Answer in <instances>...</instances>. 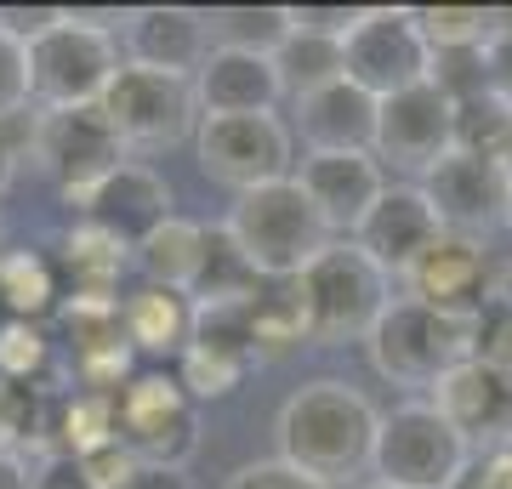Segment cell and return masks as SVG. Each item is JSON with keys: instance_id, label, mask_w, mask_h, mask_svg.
Listing matches in <instances>:
<instances>
[{"instance_id": "3957f363", "label": "cell", "mask_w": 512, "mask_h": 489, "mask_svg": "<svg viewBox=\"0 0 512 489\" xmlns=\"http://www.w3.org/2000/svg\"><path fill=\"white\" fill-rule=\"evenodd\" d=\"M370 472L387 489H461L473 472V444L433 410V399H404L382 410Z\"/></svg>"}, {"instance_id": "7c38bea8", "label": "cell", "mask_w": 512, "mask_h": 489, "mask_svg": "<svg viewBox=\"0 0 512 489\" xmlns=\"http://www.w3.org/2000/svg\"><path fill=\"white\" fill-rule=\"evenodd\" d=\"M450 148H456V103L433 80L376 103V148L370 154L382 160V171L393 165V171H416L421 177Z\"/></svg>"}, {"instance_id": "7402d4cb", "label": "cell", "mask_w": 512, "mask_h": 489, "mask_svg": "<svg viewBox=\"0 0 512 489\" xmlns=\"http://www.w3.org/2000/svg\"><path fill=\"white\" fill-rule=\"evenodd\" d=\"M131 262H137V273H143L148 285L183 290L188 302H194V279H200V262H205V228L171 211V217L131 251Z\"/></svg>"}, {"instance_id": "603a6c76", "label": "cell", "mask_w": 512, "mask_h": 489, "mask_svg": "<svg viewBox=\"0 0 512 489\" xmlns=\"http://www.w3.org/2000/svg\"><path fill=\"white\" fill-rule=\"evenodd\" d=\"M120 319H126V342L137 353H177L183 359L188 347V330H194V302L183 290H160V285H143L131 290L120 302Z\"/></svg>"}, {"instance_id": "7bdbcfd3", "label": "cell", "mask_w": 512, "mask_h": 489, "mask_svg": "<svg viewBox=\"0 0 512 489\" xmlns=\"http://www.w3.org/2000/svg\"><path fill=\"white\" fill-rule=\"evenodd\" d=\"M126 489H188V478L183 472H165V467H137V478Z\"/></svg>"}, {"instance_id": "d6a6232c", "label": "cell", "mask_w": 512, "mask_h": 489, "mask_svg": "<svg viewBox=\"0 0 512 489\" xmlns=\"http://www.w3.org/2000/svg\"><path fill=\"white\" fill-rule=\"evenodd\" d=\"M256 364L245 359H228V353H205V347H183V359H177V381L188 387V399L205 404V399H228L239 381L251 376Z\"/></svg>"}, {"instance_id": "30bf717a", "label": "cell", "mask_w": 512, "mask_h": 489, "mask_svg": "<svg viewBox=\"0 0 512 489\" xmlns=\"http://www.w3.org/2000/svg\"><path fill=\"white\" fill-rule=\"evenodd\" d=\"M427 69H433V52H427L410 6H370L342 40V80L370 91L376 103L421 86Z\"/></svg>"}, {"instance_id": "484cf974", "label": "cell", "mask_w": 512, "mask_h": 489, "mask_svg": "<svg viewBox=\"0 0 512 489\" xmlns=\"http://www.w3.org/2000/svg\"><path fill=\"white\" fill-rule=\"evenodd\" d=\"M205 35L222 52L274 57L291 40V6H211L205 12Z\"/></svg>"}, {"instance_id": "4316f807", "label": "cell", "mask_w": 512, "mask_h": 489, "mask_svg": "<svg viewBox=\"0 0 512 489\" xmlns=\"http://www.w3.org/2000/svg\"><path fill=\"white\" fill-rule=\"evenodd\" d=\"M274 69H279V86L291 91V97H308V91L342 80V40L313 35V29L291 23V40L274 52Z\"/></svg>"}, {"instance_id": "9a60e30c", "label": "cell", "mask_w": 512, "mask_h": 489, "mask_svg": "<svg viewBox=\"0 0 512 489\" xmlns=\"http://www.w3.org/2000/svg\"><path fill=\"white\" fill-rule=\"evenodd\" d=\"M416 188L427 194L444 234H473V239H484L490 222H501V200H507L501 165L484 160V154H461V148H450L439 165H427Z\"/></svg>"}, {"instance_id": "d6986e66", "label": "cell", "mask_w": 512, "mask_h": 489, "mask_svg": "<svg viewBox=\"0 0 512 489\" xmlns=\"http://www.w3.org/2000/svg\"><path fill=\"white\" fill-rule=\"evenodd\" d=\"M205 57H211V35H205V12L194 6H137L126 18V63L194 80Z\"/></svg>"}, {"instance_id": "7a4b0ae2", "label": "cell", "mask_w": 512, "mask_h": 489, "mask_svg": "<svg viewBox=\"0 0 512 489\" xmlns=\"http://www.w3.org/2000/svg\"><path fill=\"white\" fill-rule=\"evenodd\" d=\"M234 234L239 256L251 262L256 279H302L319 251L336 245V234L325 228V217L313 211V200L302 194V182H268L251 194H234V211L222 222Z\"/></svg>"}, {"instance_id": "ee69618b", "label": "cell", "mask_w": 512, "mask_h": 489, "mask_svg": "<svg viewBox=\"0 0 512 489\" xmlns=\"http://www.w3.org/2000/svg\"><path fill=\"white\" fill-rule=\"evenodd\" d=\"M12 182H18V154H12V148L0 143V200L12 194Z\"/></svg>"}, {"instance_id": "83f0119b", "label": "cell", "mask_w": 512, "mask_h": 489, "mask_svg": "<svg viewBox=\"0 0 512 489\" xmlns=\"http://www.w3.org/2000/svg\"><path fill=\"white\" fill-rule=\"evenodd\" d=\"M256 279L251 262L239 256L234 234L228 228H205V262H200V279H194V302H251L256 296Z\"/></svg>"}, {"instance_id": "bcb514c9", "label": "cell", "mask_w": 512, "mask_h": 489, "mask_svg": "<svg viewBox=\"0 0 512 489\" xmlns=\"http://www.w3.org/2000/svg\"><path fill=\"white\" fill-rule=\"evenodd\" d=\"M490 35H512V6H490Z\"/></svg>"}, {"instance_id": "1f68e13d", "label": "cell", "mask_w": 512, "mask_h": 489, "mask_svg": "<svg viewBox=\"0 0 512 489\" xmlns=\"http://www.w3.org/2000/svg\"><path fill=\"white\" fill-rule=\"evenodd\" d=\"M52 370V342L35 319H6L0 325V376L18 387H40V376Z\"/></svg>"}, {"instance_id": "7dc6e473", "label": "cell", "mask_w": 512, "mask_h": 489, "mask_svg": "<svg viewBox=\"0 0 512 489\" xmlns=\"http://www.w3.org/2000/svg\"><path fill=\"white\" fill-rule=\"evenodd\" d=\"M501 222L512 228V182H507V200H501Z\"/></svg>"}, {"instance_id": "4dcf8cb0", "label": "cell", "mask_w": 512, "mask_h": 489, "mask_svg": "<svg viewBox=\"0 0 512 489\" xmlns=\"http://www.w3.org/2000/svg\"><path fill=\"white\" fill-rule=\"evenodd\" d=\"M512 137V103H501V97H467V103H456V148L461 154H484V160H495L501 148H507Z\"/></svg>"}, {"instance_id": "b9f144b4", "label": "cell", "mask_w": 512, "mask_h": 489, "mask_svg": "<svg viewBox=\"0 0 512 489\" xmlns=\"http://www.w3.org/2000/svg\"><path fill=\"white\" fill-rule=\"evenodd\" d=\"M0 489H35V461L0 450Z\"/></svg>"}, {"instance_id": "52a82bcc", "label": "cell", "mask_w": 512, "mask_h": 489, "mask_svg": "<svg viewBox=\"0 0 512 489\" xmlns=\"http://www.w3.org/2000/svg\"><path fill=\"white\" fill-rule=\"evenodd\" d=\"M103 120L114 126L126 154H165L183 137L200 131V103H194V80L143 69V63H120V74L103 91Z\"/></svg>"}, {"instance_id": "f35d334b", "label": "cell", "mask_w": 512, "mask_h": 489, "mask_svg": "<svg viewBox=\"0 0 512 489\" xmlns=\"http://www.w3.org/2000/svg\"><path fill=\"white\" fill-rule=\"evenodd\" d=\"M291 23L313 29V35H330V40H348V29L359 23L353 6H291Z\"/></svg>"}, {"instance_id": "5b68a950", "label": "cell", "mask_w": 512, "mask_h": 489, "mask_svg": "<svg viewBox=\"0 0 512 489\" xmlns=\"http://www.w3.org/2000/svg\"><path fill=\"white\" fill-rule=\"evenodd\" d=\"M302 302H308V325L319 347H348L365 342L382 308L393 302V279L370 262L353 239H336L302 268Z\"/></svg>"}, {"instance_id": "8d00e7d4", "label": "cell", "mask_w": 512, "mask_h": 489, "mask_svg": "<svg viewBox=\"0 0 512 489\" xmlns=\"http://www.w3.org/2000/svg\"><path fill=\"white\" fill-rule=\"evenodd\" d=\"M222 489H325V484L308 478V472H296L291 461L268 455V461H245V467H234Z\"/></svg>"}, {"instance_id": "f1b7e54d", "label": "cell", "mask_w": 512, "mask_h": 489, "mask_svg": "<svg viewBox=\"0 0 512 489\" xmlns=\"http://www.w3.org/2000/svg\"><path fill=\"white\" fill-rule=\"evenodd\" d=\"M0 302L12 308V319H40L57 302L52 262L40 251H0Z\"/></svg>"}, {"instance_id": "44dd1931", "label": "cell", "mask_w": 512, "mask_h": 489, "mask_svg": "<svg viewBox=\"0 0 512 489\" xmlns=\"http://www.w3.org/2000/svg\"><path fill=\"white\" fill-rule=\"evenodd\" d=\"M285 86H279L274 57L256 52H222L211 46V57L194 74V103H200V120H217V114H274Z\"/></svg>"}, {"instance_id": "74e56055", "label": "cell", "mask_w": 512, "mask_h": 489, "mask_svg": "<svg viewBox=\"0 0 512 489\" xmlns=\"http://www.w3.org/2000/svg\"><path fill=\"white\" fill-rule=\"evenodd\" d=\"M52 23H63V12H57V6H0V29H6V35H18L23 46H29V40H40Z\"/></svg>"}, {"instance_id": "d590c367", "label": "cell", "mask_w": 512, "mask_h": 489, "mask_svg": "<svg viewBox=\"0 0 512 489\" xmlns=\"http://www.w3.org/2000/svg\"><path fill=\"white\" fill-rule=\"evenodd\" d=\"M74 467H80V484L86 489H126L131 478H137V461L126 455L120 438H109V444H97V450H86V455H74Z\"/></svg>"}, {"instance_id": "ab89813d", "label": "cell", "mask_w": 512, "mask_h": 489, "mask_svg": "<svg viewBox=\"0 0 512 489\" xmlns=\"http://www.w3.org/2000/svg\"><path fill=\"white\" fill-rule=\"evenodd\" d=\"M484 86H490V97L512 103V35L484 40Z\"/></svg>"}, {"instance_id": "836d02e7", "label": "cell", "mask_w": 512, "mask_h": 489, "mask_svg": "<svg viewBox=\"0 0 512 489\" xmlns=\"http://www.w3.org/2000/svg\"><path fill=\"white\" fill-rule=\"evenodd\" d=\"M29 103H35V91H29V46L0 29V120L23 114Z\"/></svg>"}, {"instance_id": "277c9868", "label": "cell", "mask_w": 512, "mask_h": 489, "mask_svg": "<svg viewBox=\"0 0 512 489\" xmlns=\"http://www.w3.org/2000/svg\"><path fill=\"white\" fill-rule=\"evenodd\" d=\"M473 342H478V313L456 319V313L421 308L416 296H393L376 319V330L365 336L376 376H387L393 387H427V393L444 370L473 359Z\"/></svg>"}, {"instance_id": "e0dca14e", "label": "cell", "mask_w": 512, "mask_h": 489, "mask_svg": "<svg viewBox=\"0 0 512 489\" xmlns=\"http://www.w3.org/2000/svg\"><path fill=\"white\" fill-rule=\"evenodd\" d=\"M296 182L313 200V211L325 217L330 234H348L370 217V205L382 200L387 171L376 154H302L296 165Z\"/></svg>"}, {"instance_id": "ac0fdd59", "label": "cell", "mask_w": 512, "mask_h": 489, "mask_svg": "<svg viewBox=\"0 0 512 489\" xmlns=\"http://www.w3.org/2000/svg\"><path fill=\"white\" fill-rule=\"evenodd\" d=\"M433 410L456 427L467 444H512V387L495 376L490 364L461 359L456 370H444L433 381Z\"/></svg>"}, {"instance_id": "f6af8a7d", "label": "cell", "mask_w": 512, "mask_h": 489, "mask_svg": "<svg viewBox=\"0 0 512 489\" xmlns=\"http://www.w3.org/2000/svg\"><path fill=\"white\" fill-rule=\"evenodd\" d=\"M490 302H501V308H512V262H507L501 273H495V296H490Z\"/></svg>"}, {"instance_id": "8fae6325", "label": "cell", "mask_w": 512, "mask_h": 489, "mask_svg": "<svg viewBox=\"0 0 512 489\" xmlns=\"http://www.w3.org/2000/svg\"><path fill=\"white\" fill-rule=\"evenodd\" d=\"M29 160L63 188V200H80L109 177L114 165H126V148L103 120V109H40Z\"/></svg>"}, {"instance_id": "d4e9b609", "label": "cell", "mask_w": 512, "mask_h": 489, "mask_svg": "<svg viewBox=\"0 0 512 489\" xmlns=\"http://www.w3.org/2000/svg\"><path fill=\"white\" fill-rule=\"evenodd\" d=\"M63 268L74 279V296H103V302H120V273L131 268V251L120 239H109L92 222H74L69 239H63Z\"/></svg>"}, {"instance_id": "4fadbf2b", "label": "cell", "mask_w": 512, "mask_h": 489, "mask_svg": "<svg viewBox=\"0 0 512 489\" xmlns=\"http://www.w3.org/2000/svg\"><path fill=\"white\" fill-rule=\"evenodd\" d=\"M444 222L433 217V205L416 182H387L382 200L370 205V217L353 228V245L387 273V279H410L421 256L439 245Z\"/></svg>"}, {"instance_id": "c3c4849f", "label": "cell", "mask_w": 512, "mask_h": 489, "mask_svg": "<svg viewBox=\"0 0 512 489\" xmlns=\"http://www.w3.org/2000/svg\"><path fill=\"white\" fill-rule=\"evenodd\" d=\"M365 489H387V484H376V478H370V484H365Z\"/></svg>"}, {"instance_id": "5bb4252c", "label": "cell", "mask_w": 512, "mask_h": 489, "mask_svg": "<svg viewBox=\"0 0 512 489\" xmlns=\"http://www.w3.org/2000/svg\"><path fill=\"white\" fill-rule=\"evenodd\" d=\"M69 205H74L80 222H92V228H103L109 239H120L126 251H137V245L171 217V182H165L154 165L126 160V165H114L92 194H80V200H69Z\"/></svg>"}, {"instance_id": "9c48e42d", "label": "cell", "mask_w": 512, "mask_h": 489, "mask_svg": "<svg viewBox=\"0 0 512 489\" xmlns=\"http://www.w3.org/2000/svg\"><path fill=\"white\" fill-rule=\"evenodd\" d=\"M200 171L234 194L296 177V131L279 114H217L194 131Z\"/></svg>"}, {"instance_id": "6da1fadb", "label": "cell", "mask_w": 512, "mask_h": 489, "mask_svg": "<svg viewBox=\"0 0 512 489\" xmlns=\"http://www.w3.org/2000/svg\"><path fill=\"white\" fill-rule=\"evenodd\" d=\"M376 427H382V410L353 381H336V376L302 381L274 416L279 461H291L296 472L319 478L325 489L348 484V478L370 472Z\"/></svg>"}, {"instance_id": "e575fe53", "label": "cell", "mask_w": 512, "mask_h": 489, "mask_svg": "<svg viewBox=\"0 0 512 489\" xmlns=\"http://www.w3.org/2000/svg\"><path fill=\"white\" fill-rule=\"evenodd\" d=\"M473 359L490 364L495 376L512 387V308L490 302V308L478 313V342H473Z\"/></svg>"}, {"instance_id": "ffe728a7", "label": "cell", "mask_w": 512, "mask_h": 489, "mask_svg": "<svg viewBox=\"0 0 512 489\" xmlns=\"http://www.w3.org/2000/svg\"><path fill=\"white\" fill-rule=\"evenodd\" d=\"M296 131L308 154H370L376 148V97L359 91L353 80H330V86L296 97Z\"/></svg>"}, {"instance_id": "f546056e", "label": "cell", "mask_w": 512, "mask_h": 489, "mask_svg": "<svg viewBox=\"0 0 512 489\" xmlns=\"http://www.w3.org/2000/svg\"><path fill=\"white\" fill-rule=\"evenodd\" d=\"M416 29L427 52H467L490 40V6H421Z\"/></svg>"}, {"instance_id": "2e32d148", "label": "cell", "mask_w": 512, "mask_h": 489, "mask_svg": "<svg viewBox=\"0 0 512 489\" xmlns=\"http://www.w3.org/2000/svg\"><path fill=\"white\" fill-rule=\"evenodd\" d=\"M404 285H410V296H416L421 308L473 319V313L490 308V296H495L490 251H484V239H473V234H439V245L410 268Z\"/></svg>"}, {"instance_id": "ba28073f", "label": "cell", "mask_w": 512, "mask_h": 489, "mask_svg": "<svg viewBox=\"0 0 512 489\" xmlns=\"http://www.w3.org/2000/svg\"><path fill=\"white\" fill-rule=\"evenodd\" d=\"M120 40L97 35L86 23H52L40 40H29V91L35 109H97L109 80L120 74Z\"/></svg>"}, {"instance_id": "60d3db41", "label": "cell", "mask_w": 512, "mask_h": 489, "mask_svg": "<svg viewBox=\"0 0 512 489\" xmlns=\"http://www.w3.org/2000/svg\"><path fill=\"white\" fill-rule=\"evenodd\" d=\"M461 489H512V444L484 450V461H473V472H467Z\"/></svg>"}, {"instance_id": "cb8c5ba5", "label": "cell", "mask_w": 512, "mask_h": 489, "mask_svg": "<svg viewBox=\"0 0 512 489\" xmlns=\"http://www.w3.org/2000/svg\"><path fill=\"white\" fill-rule=\"evenodd\" d=\"M251 336H256V364L262 359H285L296 347L313 342L308 325V302L296 279H262L251 296Z\"/></svg>"}, {"instance_id": "8992f818", "label": "cell", "mask_w": 512, "mask_h": 489, "mask_svg": "<svg viewBox=\"0 0 512 489\" xmlns=\"http://www.w3.org/2000/svg\"><path fill=\"white\" fill-rule=\"evenodd\" d=\"M114 438L126 444L137 467H165L183 472L200 450V404L188 399L177 376H131L114 399Z\"/></svg>"}]
</instances>
